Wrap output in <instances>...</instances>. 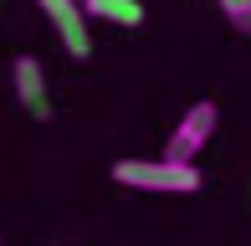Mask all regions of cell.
Masks as SVG:
<instances>
[{
  "label": "cell",
  "mask_w": 251,
  "mask_h": 246,
  "mask_svg": "<svg viewBox=\"0 0 251 246\" xmlns=\"http://www.w3.org/2000/svg\"><path fill=\"white\" fill-rule=\"evenodd\" d=\"M113 180L123 190H144V195H195L205 185L195 164H169V159H118Z\"/></svg>",
  "instance_id": "1"
},
{
  "label": "cell",
  "mask_w": 251,
  "mask_h": 246,
  "mask_svg": "<svg viewBox=\"0 0 251 246\" xmlns=\"http://www.w3.org/2000/svg\"><path fill=\"white\" fill-rule=\"evenodd\" d=\"M215 123H221V108H215V103H190L185 118L175 123V133H169V144H164L159 159H169V164H195V154L215 139Z\"/></svg>",
  "instance_id": "2"
},
{
  "label": "cell",
  "mask_w": 251,
  "mask_h": 246,
  "mask_svg": "<svg viewBox=\"0 0 251 246\" xmlns=\"http://www.w3.org/2000/svg\"><path fill=\"white\" fill-rule=\"evenodd\" d=\"M36 10L51 21L56 41H62V51L72 62H87V57H93V26H87V16H82L77 0H36Z\"/></svg>",
  "instance_id": "3"
},
{
  "label": "cell",
  "mask_w": 251,
  "mask_h": 246,
  "mask_svg": "<svg viewBox=\"0 0 251 246\" xmlns=\"http://www.w3.org/2000/svg\"><path fill=\"white\" fill-rule=\"evenodd\" d=\"M10 82H16V103L31 108L36 118H51V98H47V72H41V62L31 57V51H21L16 62H10Z\"/></svg>",
  "instance_id": "4"
},
{
  "label": "cell",
  "mask_w": 251,
  "mask_h": 246,
  "mask_svg": "<svg viewBox=\"0 0 251 246\" xmlns=\"http://www.w3.org/2000/svg\"><path fill=\"white\" fill-rule=\"evenodd\" d=\"M87 21H108V26H144V5L139 0H77Z\"/></svg>",
  "instance_id": "5"
},
{
  "label": "cell",
  "mask_w": 251,
  "mask_h": 246,
  "mask_svg": "<svg viewBox=\"0 0 251 246\" xmlns=\"http://www.w3.org/2000/svg\"><path fill=\"white\" fill-rule=\"evenodd\" d=\"M215 5L226 10V21H241V16H251V0H215Z\"/></svg>",
  "instance_id": "6"
},
{
  "label": "cell",
  "mask_w": 251,
  "mask_h": 246,
  "mask_svg": "<svg viewBox=\"0 0 251 246\" xmlns=\"http://www.w3.org/2000/svg\"><path fill=\"white\" fill-rule=\"evenodd\" d=\"M236 31H241V36H251V16H241V21H231Z\"/></svg>",
  "instance_id": "7"
}]
</instances>
